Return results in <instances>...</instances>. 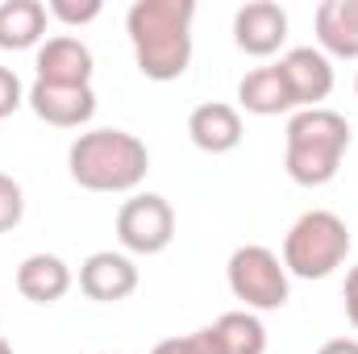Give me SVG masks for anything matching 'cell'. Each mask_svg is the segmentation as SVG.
Returning <instances> with one entry per match:
<instances>
[{"mask_svg": "<svg viewBox=\"0 0 358 354\" xmlns=\"http://www.w3.org/2000/svg\"><path fill=\"white\" fill-rule=\"evenodd\" d=\"M192 21L196 0H138L125 13L134 63L146 80L171 84L192 67Z\"/></svg>", "mask_w": 358, "mask_h": 354, "instance_id": "cell-1", "label": "cell"}, {"mask_svg": "<svg viewBox=\"0 0 358 354\" xmlns=\"http://www.w3.org/2000/svg\"><path fill=\"white\" fill-rule=\"evenodd\" d=\"M350 150V121L334 108H300L283 129V167L300 187H325Z\"/></svg>", "mask_w": 358, "mask_h": 354, "instance_id": "cell-2", "label": "cell"}, {"mask_svg": "<svg viewBox=\"0 0 358 354\" xmlns=\"http://www.w3.org/2000/svg\"><path fill=\"white\" fill-rule=\"evenodd\" d=\"M67 171L88 192H134L150 171V150L138 134L88 129L67 150Z\"/></svg>", "mask_w": 358, "mask_h": 354, "instance_id": "cell-3", "label": "cell"}, {"mask_svg": "<svg viewBox=\"0 0 358 354\" xmlns=\"http://www.w3.org/2000/svg\"><path fill=\"white\" fill-rule=\"evenodd\" d=\"M350 255V225L329 208H308L283 238V267L296 279H329Z\"/></svg>", "mask_w": 358, "mask_h": 354, "instance_id": "cell-4", "label": "cell"}, {"mask_svg": "<svg viewBox=\"0 0 358 354\" xmlns=\"http://www.w3.org/2000/svg\"><path fill=\"white\" fill-rule=\"evenodd\" d=\"M229 292L246 304V313H275L292 296V275L283 259L267 246H238L225 267Z\"/></svg>", "mask_w": 358, "mask_h": 354, "instance_id": "cell-5", "label": "cell"}, {"mask_svg": "<svg viewBox=\"0 0 358 354\" xmlns=\"http://www.w3.org/2000/svg\"><path fill=\"white\" fill-rule=\"evenodd\" d=\"M176 238V208L159 192H134L117 208V242L129 255H163Z\"/></svg>", "mask_w": 358, "mask_h": 354, "instance_id": "cell-6", "label": "cell"}, {"mask_svg": "<svg viewBox=\"0 0 358 354\" xmlns=\"http://www.w3.org/2000/svg\"><path fill=\"white\" fill-rule=\"evenodd\" d=\"M234 42L250 59H271L287 42V13L275 0H250L234 13Z\"/></svg>", "mask_w": 358, "mask_h": 354, "instance_id": "cell-7", "label": "cell"}, {"mask_svg": "<svg viewBox=\"0 0 358 354\" xmlns=\"http://www.w3.org/2000/svg\"><path fill=\"white\" fill-rule=\"evenodd\" d=\"M38 84H55V88H92V71H96V59L92 50L71 38V34H59V38H46L38 46Z\"/></svg>", "mask_w": 358, "mask_h": 354, "instance_id": "cell-8", "label": "cell"}, {"mask_svg": "<svg viewBox=\"0 0 358 354\" xmlns=\"http://www.w3.org/2000/svg\"><path fill=\"white\" fill-rule=\"evenodd\" d=\"M80 292L96 304H117L138 292V267L121 250H96L80 263Z\"/></svg>", "mask_w": 358, "mask_h": 354, "instance_id": "cell-9", "label": "cell"}, {"mask_svg": "<svg viewBox=\"0 0 358 354\" xmlns=\"http://www.w3.org/2000/svg\"><path fill=\"white\" fill-rule=\"evenodd\" d=\"M279 71L296 96V108H321V100H329V92H334V63L317 46L287 50L279 59Z\"/></svg>", "mask_w": 358, "mask_h": 354, "instance_id": "cell-10", "label": "cell"}, {"mask_svg": "<svg viewBox=\"0 0 358 354\" xmlns=\"http://www.w3.org/2000/svg\"><path fill=\"white\" fill-rule=\"evenodd\" d=\"M25 104L34 108L38 121L55 125V129H80L96 117V92L92 88H55V84H38L25 92Z\"/></svg>", "mask_w": 358, "mask_h": 354, "instance_id": "cell-11", "label": "cell"}, {"mask_svg": "<svg viewBox=\"0 0 358 354\" xmlns=\"http://www.w3.org/2000/svg\"><path fill=\"white\" fill-rule=\"evenodd\" d=\"M187 138L204 155H229L242 146V113L225 100H204L187 117Z\"/></svg>", "mask_w": 358, "mask_h": 354, "instance_id": "cell-12", "label": "cell"}, {"mask_svg": "<svg viewBox=\"0 0 358 354\" xmlns=\"http://www.w3.org/2000/svg\"><path fill=\"white\" fill-rule=\"evenodd\" d=\"M238 104H242L246 113H255V117L300 113V108H296V96H292L287 80H283V71H279V63L246 71V76H242V84H238Z\"/></svg>", "mask_w": 358, "mask_h": 354, "instance_id": "cell-13", "label": "cell"}, {"mask_svg": "<svg viewBox=\"0 0 358 354\" xmlns=\"http://www.w3.org/2000/svg\"><path fill=\"white\" fill-rule=\"evenodd\" d=\"M71 283H76V275H71V267L63 263L59 255H29L25 263L17 267V292L25 296V300H34V304H55V300H63L67 292H71Z\"/></svg>", "mask_w": 358, "mask_h": 354, "instance_id": "cell-14", "label": "cell"}, {"mask_svg": "<svg viewBox=\"0 0 358 354\" xmlns=\"http://www.w3.org/2000/svg\"><path fill=\"white\" fill-rule=\"evenodd\" d=\"M317 50L334 59H358V0H325L317 8Z\"/></svg>", "mask_w": 358, "mask_h": 354, "instance_id": "cell-15", "label": "cell"}, {"mask_svg": "<svg viewBox=\"0 0 358 354\" xmlns=\"http://www.w3.org/2000/svg\"><path fill=\"white\" fill-rule=\"evenodd\" d=\"M46 4L38 0H4L0 4V50H29L46 38Z\"/></svg>", "mask_w": 358, "mask_h": 354, "instance_id": "cell-16", "label": "cell"}, {"mask_svg": "<svg viewBox=\"0 0 358 354\" xmlns=\"http://www.w3.org/2000/svg\"><path fill=\"white\" fill-rule=\"evenodd\" d=\"M213 334H217V342H221L225 354H267V330L246 309H234V313L217 317L213 321Z\"/></svg>", "mask_w": 358, "mask_h": 354, "instance_id": "cell-17", "label": "cell"}, {"mask_svg": "<svg viewBox=\"0 0 358 354\" xmlns=\"http://www.w3.org/2000/svg\"><path fill=\"white\" fill-rule=\"evenodd\" d=\"M21 217H25V192H21V183L13 176L0 171V234L17 229Z\"/></svg>", "mask_w": 358, "mask_h": 354, "instance_id": "cell-18", "label": "cell"}, {"mask_svg": "<svg viewBox=\"0 0 358 354\" xmlns=\"http://www.w3.org/2000/svg\"><path fill=\"white\" fill-rule=\"evenodd\" d=\"M46 13L59 17V21H67V25H88V21L100 17V0H84V4H76V0H50Z\"/></svg>", "mask_w": 358, "mask_h": 354, "instance_id": "cell-19", "label": "cell"}, {"mask_svg": "<svg viewBox=\"0 0 358 354\" xmlns=\"http://www.w3.org/2000/svg\"><path fill=\"white\" fill-rule=\"evenodd\" d=\"M21 104H25V88H21V80H17V71H13V67H0V121L13 117Z\"/></svg>", "mask_w": 358, "mask_h": 354, "instance_id": "cell-20", "label": "cell"}, {"mask_svg": "<svg viewBox=\"0 0 358 354\" xmlns=\"http://www.w3.org/2000/svg\"><path fill=\"white\" fill-rule=\"evenodd\" d=\"M187 351H192V354H225V351H221V342H217V334H213V325H204V330L187 334Z\"/></svg>", "mask_w": 358, "mask_h": 354, "instance_id": "cell-21", "label": "cell"}, {"mask_svg": "<svg viewBox=\"0 0 358 354\" xmlns=\"http://www.w3.org/2000/svg\"><path fill=\"white\" fill-rule=\"evenodd\" d=\"M342 300H346V321L358 330V267L346 271V288H342Z\"/></svg>", "mask_w": 358, "mask_h": 354, "instance_id": "cell-22", "label": "cell"}, {"mask_svg": "<svg viewBox=\"0 0 358 354\" xmlns=\"http://www.w3.org/2000/svg\"><path fill=\"white\" fill-rule=\"evenodd\" d=\"M317 354H358V342L355 338H334V342H325Z\"/></svg>", "mask_w": 358, "mask_h": 354, "instance_id": "cell-23", "label": "cell"}, {"mask_svg": "<svg viewBox=\"0 0 358 354\" xmlns=\"http://www.w3.org/2000/svg\"><path fill=\"white\" fill-rule=\"evenodd\" d=\"M150 354H192V351H187V338H163Z\"/></svg>", "mask_w": 358, "mask_h": 354, "instance_id": "cell-24", "label": "cell"}, {"mask_svg": "<svg viewBox=\"0 0 358 354\" xmlns=\"http://www.w3.org/2000/svg\"><path fill=\"white\" fill-rule=\"evenodd\" d=\"M0 354H13V346H8V342H4V338H0Z\"/></svg>", "mask_w": 358, "mask_h": 354, "instance_id": "cell-25", "label": "cell"}, {"mask_svg": "<svg viewBox=\"0 0 358 354\" xmlns=\"http://www.w3.org/2000/svg\"><path fill=\"white\" fill-rule=\"evenodd\" d=\"M355 92H358V76H355Z\"/></svg>", "mask_w": 358, "mask_h": 354, "instance_id": "cell-26", "label": "cell"}, {"mask_svg": "<svg viewBox=\"0 0 358 354\" xmlns=\"http://www.w3.org/2000/svg\"><path fill=\"white\" fill-rule=\"evenodd\" d=\"M104 354H108V351H104Z\"/></svg>", "mask_w": 358, "mask_h": 354, "instance_id": "cell-27", "label": "cell"}]
</instances>
